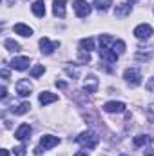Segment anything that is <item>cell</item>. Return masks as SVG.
Listing matches in <instances>:
<instances>
[{"label": "cell", "mask_w": 154, "mask_h": 156, "mask_svg": "<svg viewBox=\"0 0 154 156\" xmlns=\"http://www.w3.org/2000/svg\"><path fill=\"white\" fill-rule=\"evenodd\" d=\"M76 142L82 145V147H87V149H94L100 142V136L93 131H83L76 136Z\"/></svg>", "instance_id": "6da1fadb"}, {"label": "cell", "mask_w": 154, "mask_h": 156, "mask_svg": "<svg viewBox=\"0 0 154 156\" xmlns=\"http://www.w3.org/2000/svg\"><path fill=\"white\" fill-rule=\"evenodd\" d=\"M123 78L129 85H140L142 83V73L138 67H127L123 71Z\"/></svg>", "instance_id": "7a4b0ae2"}, {"label": "cell", "mask_w": 154, "mask_h": 156, "mask_svg": "<svg viewBox=\"0 0 154 156\" xmlns=\"http://www.w3.org/2000/svg\"><path fill=\"white\" fill-rule=\"evenodd\" d=\"M73 9H75V13H76L78 18H85V16H89L91 15V4H87L85 0H76L75 4H73Z\"/></svg>", "instance_id": "3957f363"}, {"label": "cell", "mask_w": 154, "mask_h": 156, "mask_svg": "<svg viewBox=\"0 0 154 156\" xmlns=\"http://www.w3.org/2000/svg\"><path fill=\"white\" fill-rule=\"evenodd\" d=\"M60 144V138L58 136H53V134H44L42 138H40V149L42 151H49V149H53V147H56Z\"/></svg>", "instance_id": "277c9868"}, {"label": "cell", "mask_w": 154, "mask_h": 156, "mask_svg": "<svg viewBox=\"0 0 154 156\" xmlns=\"http://www.w3.org/2000/svg\"><path fill=\"white\" fill-rule=\"evenodd\" d=\"M132 33H134V37L138 40H147V38H151V35H152V27L149 24H138Z\"/></svg>", "instance_id": "5b68a950"}, {"label": "cell", "mask_w": 154, "mask_h": 156, "mask_svg": "<svg viewBox=\"0 0 154 156\" xmlns=\"http://www.w3.org/2000/svg\"><path fill=\"white\" fill-rule=\"evenodd\" d=\"M56 47H60V42H51L47 37L40 38V51H42V55L49 56V55H53V51H54Z\"/></svg>", "instance_id": "8992f818"}, {"label": "cell", "mask_w": 154, "mask_h": 156, "mask_svg": "<svg viewBox=\"0 0 154 156\" xmlns=\"http://www.w3.org/2000/svg\"><path fill=\"white\" fill-rule=\"evenodd\" d=\"M31 91H33V85H31V82H29V80L22 78V80H18V82H16V94H18V96L26 98V96H29V94H31Z\"/></svg>", "instance_id": "52a82bcc"}, {"label": "cell", "mask_w": 154, "mask_h": 156, "mask_svg": "<svg viewBox=\"0 0 154 156\" xmlns=\"http://www.w3.org/2000/svg\"><path fill=\"white\" fill-rule=\"evenodd\" d=\"M9 66H11L13 69H16V71H26V69L29 67V58H27V56H15Z\"/></svg>", "instance_id": "ba28073f"}, {"label": "cell", "mask_w": 154, "mask_h": 156, "mask_svg": "<svg viewBox=\"0 0 154 156\" xmlns=\"http://www.w3.org/2000/svg\"><path fill=\"white\" fill-rule=\"evenodd\" d=\"M31 131H33V129H31V125H29V123H22V125L15 131V138H16V140H20V142H26V140L31 136Z\"/></svg>", "instance_id": "9c48e42d"}, {"label": "cell", "mask_w": 154, "mask_h": 156, "mask_svg": "<svg viewBox=\"0 0 154 156\" xmlns=\"http://www.w3.org/2000/svg\"><path fill=\"white\" fill-rule=\"evenodd\" d=\"M83 89L87 93H96L98 91V78L94 75H87L83 78Z\"/></svg>", "instance_id": "30bf717a"}, {"label": "cell", "mask_w": 154, "mask_h": 156, "mask_svg": "<svg viewBox=\"0 0 154 156\" xmlns=\"http://www.w3.org/2000/svg\"><path fill=\"white\" fill-rule=\"evenodd\" d=\"M131 4H134V0H127L125 4H120V5H116V9H114V16H127L131 11H132V5Z\"/></svg>", "instance_id": "8fae6325"}, {"label": "cell", "mask_w": 154, "mask_h": 156, "mask_svg": "<svg viewBox=\"0 0 154 156\" xmlns=\"http://www.w3.org/2000/svg\"><path fill=\"white\" fill-rule=\"evenodd\" d=\"M100 58H102V60H105L107 64H116L118 55L113 51V47H109V49H100Z\"/></svg>", "instance_id": "7c38bea8"}, {"label": "cell", "mask_w": 154, "mask_h": 156, "mask_svg": "<svg viewBox=\"0 0 154 156\" xmlns=\"http://www.w3.org/2000/svg\"><path fill=\"white\" fill-rule=\"evenodd\" d=\"M105 113H123L125 111V104L123 102H107L103 105Z\"/></svg>", "instance_id": "4fadbf2b"}, {"label": "cell", "mask_w": 154, "mask_h": 156, "mask_svg": "<svg viewBox=\"0 0 154 156\" xmlns=\"http://www.w3.org/2000/svg\"><path fill=\"white\" fill-rule=\"evenodd\" d=\"M65 0H54L53 2V13H54V16H58V18H64L65 16Z\"/></svg>", "instance_id": "5bb4252c"}, {"label": "cell", "mask_w": 154, "mask_h": 156, "mask_svg": "<svg viewBox=\"0 0 154 156\" xmlns=\"http://www.w3.org/2000/svg\"><path fill=\"white\" fill-rule=\"evenodd\" d=\"M58 100V96L54 94V93H49V91H42L38 96V102L42 105H49V104H53V102H56Z\"/></svg>", "instance_id": "9a60e30c"}, {"label": "cell", "mask_w": 154, "mask_h": 156, "mask_svg": "<svg viewBox=\"0 0 154 156\" xmlns=\"http://www.w3.org/2000/svg\"><path fill=\"white\" fill-rule=\"evenodd\" d=\"M31 11H33V15L38 16V18L45 16V2H44V0H35V4L31 5Z\"/></svg>", "instance_id": "2e32d148"}, {"label": "cell", "mask_w": 154, "mask_h": 156, "mask_svg": "<svg viewBox=\"0 0 154 156\" xmlns=\"http://www.w3.org/2000/svg\"><path fill=\"white\" fill-rule=\"evenodd\" d=\"M13 29H15V33H16V35H20V37H31V35H33V29H31L29 26L22 24V22H20V24H15V27H13Z\"/></svg>", "instance_id": "e0dca14e"}, {"label": "cell", "mask_w": 154, "mask_h": 156, "mask_svg": "<svg viewBox=\"0 0 154 156\" xmlns=\"http://www.w3.org/2000/svg\"><path fill=\"white\" fill-rule=\"evenodd\" d=\"M152 142V136H147V134H138V136H134V140H132V144L136 145V147H143V145H147V144H151Z\"/></svg>", "instance_id": "ac0fdd59"}, {"label": "cell", "mask_w": 154, "mask_h": 156, "mask_svg": "<svg viewBox=\"0 0 154 156\" xmlns=\"http://www.w3.org/2000/svg\"><path fill=\"white\" fill-rule=\"evenodd\" d=\"M114 42L116 40L111 35H100V49H109V47H113Z\"/></svg>", "instance_id": "d6986e66"}, {"label": "cell", "mask_w": 154, "mask_h": 156, "mask_svg": "<svg viewBox=\"0 0 154 156\" xmlns=\"http://www.w3.org/2000/svg\"><path fill=\"white\" fill-rule=\"evenodd\" d=\"M98 11H107L111 5H113V0H94V4H93Z\"/></svg>", "instance_id": "ffe728a7"}, {"label": "cell", "mask_w": 154, "mask_h": 156, "mask_svg": "<svg viewBox=\"0 0 154 156\" xmlns=\"http://www.w3.org/2000/svg\"><path fill=\"white\" fill-rule=\"evenodd\" d=\"M152 55H154V49H152V47H151L147 53H145V49H143V47H140V49H138V53H136V60H149Z\"/></svg>", "instance_id": "44dd1931"}, {"label": "cell", "mask_w": 154, "mask_h": 156, "mask_svg": "<svg viewBox=\"0 0 154 156\" xmlns=\"http://www.w3.org/2000/svg\"><path fill=\"white\" fill-rule=\"evenodd\" d=\"M78 62H80V64H89V62H91V53L80 47V49H78Z\"/></svg>", "instance_id": "7402d4cb"}, {"label": "cell", "mask_w": 154, "mask_h": 156, "mask_svg": "<svg viewBox=\"0 0 154 156\" xmlns=\"http://www.w3.org/2000/svg\"><path fill=\"white\" fill-rule=\"evenodd\" d=\"M29 109H31V105H29L27 102H22L20 105H16V107H11V111H13L15 115H26Z\"/></svg>", "instance_id": "603a6c76"}, {"label": "cell", "mask_w": 154, "mask_h": 156, "mask_svg": "<svg viewBox=\"0 0 154 156\" xmlns=\"http://www.w3.org/2000/svg\"><path fill=\"white\" fill-rule=\"evenodd\" d=\"M4 47L7 49V51H11V53H16V51H20V44L18 42H15V40L7 38L4 42Z\"/></svg>", "instance_id": "cb8c5ba5"}, {"label": "cell", "mask_w": 154, "mask_h": 156, "mask_svg": "<svg viewBox=\"0 0 154 156\" xmlns=\"http://www.w3.org/2000/svg\"><path fill=\"white\" fill-rule=\"evenodd\" d=\"M80 47L91 53V51L94 49V40H93V38H82V40H80Z\"/></svg>", "instance_id": "d4e9b609"}, {"label": "cell", "mask_w": 154, "mask_h": 156, "mask_svg": "<svg viewBox=\"0 0 154 156\" xmlns=\"http://www.w3.org/2000/svg\"><path fill=\"white\" fill-rule=\"evenodd\" d=\"M113 51H114L118 56L123 55V53H125V42H123V40H116L114 44H113Z\"/></svg>", "instance_id": "484cf974"}, {"label": "cell", "mask_w": 154, "mask_h": 156, "mask_svg": "<svg viewBox=\"0 0 154 156\" xmlns=\"http://www.w3.org/2000/svg\"><path fill=\"white\" fill-rule=\"evenodd\" d=\"M44 73H45V67H44V66H40V64H38V66H35V67L31 69V76H33V78L42 76Z\"/></svg>", "instance_id": "4316f807"}, {"label": "cell", "mask_w": 154, "mask_h": 156, "mask_svg": "<svg viewBox=\"0 0 154 156\" xmlns=\"http://www.w3.org/2000/svg\"><path fill=\"white\" fill-rule=\"evenodd\" d=\"M65 73H67L71 78L80 76V69H78V67H73V66H65Z\"/></svg>", "instance_id": "83f0119b"}, {"label": "cell", "mask_w": 154, "mask_h": 156, "mask_svg": "<svg viewBox=\"0 0 154 156\" xmlns=\"http://www.w3.org/2000/svg\"><path fill=\"white\" fill-rule=\"evenodd\" d=\"M13 153H15V156H26V145L22 144V145L15 147V149H13Z\"/></svg>", "instance_id": "f1b7e54d"}, {"label": "cell", "mask_w": 154, "mask_h": 156, "mask_svg": "<svg viewBox=\"0 0 154 156\" xmlns=\"http://www.w3.org/2000/svg\"><path fill=\"white\" fill-rule=\"evenodd\" d=\"M145 87H147V89H149V91H154V76L151 78V80H149V82H147V83H145Z\"/></svg>", "instance_id": "f546056e"}, {"label": "cell", "mask_w": 154, "mask_h": 156, "mask_svg": "<svg viewBox=\"0 0 154 156\" xmlns=\"http://www.w3.org/2000/svg\"><path fill=\"white\" fill-rule=\"evenodd\" d=\"M0 98H2V100H5V98H7V89H5V87H2V89H0Z\"/></svg>", "instance_id": "4dcf8cb0"}, {"label": "cell", "mask_w": 154, "mask_h": 156, "mask_svg": "<svg viewBox=\"0 0 154 156\" xmlns=\"http://www.w3.org/2000/svg\"><path fill=\"white\" fill-rule=\"evenodd\" d=\"M56 87H60V89H65V87H67V83H65V82H62V80H56Z\"/></svg>", "instance_id": "1f68e13d"}, {"label": "cell", "mask_w": 154, "mask_h": 156, "mask_svg": "<svg viewBox=\"0 0 154 156\" xmlns=\"http://www.w3.org/2000/svg\"><path fill=\"white\" fill-rule=\"evenodd\" d=\"M143 156H154V149H151V147L145 149V151H143Z\"/></svg>", "instance_id": "d6a6232c"}, {"label": "cell", "mask_w": 154, "mask_h": 156, "mask_svg": "<svg viewBox=\"0 0 154 156\" xmlns=\"http://www.w3.org/2000/svg\"><path fill=\"white\" fill-rule=\"evenodd\" d=\"M2 80H9V71L7 69H2Z\"/></svg>", "instance_id": "836d02e7"}, {"label": "cell", "mask_w": 154, "mask_h": 156, "mask_svg": "<svg viewBox=\"0 0 154 156\" xmlns=\"http://www.w3.org/2000/svg\"><path fill=\"white\" fill-rule=\"evenodd\" d=\"M75 156H89V154H87L85 151H78V153H76V154H75Z\"/></svg>", "instance_id": "e575fe53"}, {"label": "cell", "mask_w": 154, "mask_h": 156, "mask_svg": "<svg viewBox=\"0 0 154 156\" xmlns=\"http://www.w3.org/2000/svg\"><path fill=\"white\" fill-rule=\"evenodd\" d=\"M2 156H9V151H7V149H4V151H2Z\"/></svg>", "instance_id": "d590c367"}, {"label": "cell", "mask_w": 154, "mask_h": 156, "mask_svg": "<svg viewBox=\"0 0 154 156\" xmlns=\"http://www.w3.org/2000/svg\"><path fill=\"white\" fill-rule=\"evenodd\" d=\"M121 156H127V154H121Z\"/></svg>", "instance_id": "8d00e7d4"}]
</instances>
